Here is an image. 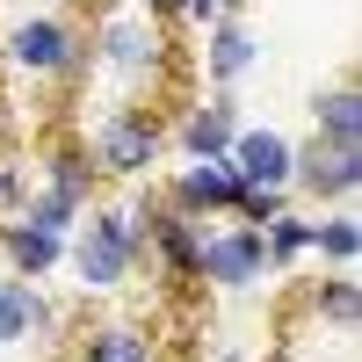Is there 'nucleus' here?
<instances>
[{"label": "nucleus", "instance_id": "5701e85b", "mask_svg": "<svg viewBox=\"0 0 362 362\" xmlns=\"http://www.w3.org/2000/svg\"><path fill=\"white\" fill-rule=\"evenodd\" d=\"M22 203V174H15V160H0V210H15Z\"/></svg>", "mask_w": 362, "mask_h": 362}, {"label": "nucleus", "instance_id": "f257e3e1", "mask_svg": "<svg viewBox=\"0 0 362 362\" xmlns=\"http://www.w3.org/2000/svg\"><path fill=\"white\" fill-rule=\"evenodd\" d=\"M66 261H73V283L80 290H124L145 261V225H138V203H109L80 210V225L66 232Z\"/></svg>", "mask_w": 362, "mask_h": 362}, {"label": "nucleus", "instance_id": "ddd939ff", "mask_svg": "<svg viewBox=\"0 0 362 362\" xmlns=\"http://www.w3.org/2000/svg\"><path fill=\"white\" fill-rule=\"evenodd\" d=\"M0 254H8V276H51L58 261H66V239L44 232V225H29L22 210H0Z\"/></svg>", "mask_w": 362, "mask_h": 362}, {"label": "nucleus", "instance_id": "f3484780", "mask_svg": "<svg viewBox=\"0 0 362 362\" xmlns=\"http://www.w3.org/2000/svg\"><path fill=\"white\" fill-rule=\"evenodd\" d=\"M312 312L334 326V334H355V326H362V283H355V268H334V276L312 290Z\"/></svg>", "mask_w": 362, "mask_h": 362}, {"label": "nucleus", "instance_id": "423d86ee", "mask_svg": "<svg viewBox=\"0 0 362 362\" xmlns=\"http://www.w3.org/2000/svg\"><path fill=\"white\" fill-rule=\"evenodd\" d=\"M290 189L312 196V203H348L362 189V145H290Z\"/></svg>", "mask_w": 362, "mask_h": 362}, {"label": "nucleus", "instance_id": "9d476101", "mask_svg": "<svg viewBox=\"0 0 362 362\" xmlns=\"http://www.w3.org/2000/svg\"><path fill=\"white\" fill-rule=\"evenodd\" d=\"M225 160H232V174L247 181V189H290V138L268 131V124H239Z\"/></svg>", "mask_w": 362, "mask_h": 362}, {"label": "nucleus", "instance_id": "2eb2a0df", "mask_svg": "<svg viewBox=\"0 0 362 362\" xmlns=\"http://www.w3.org/2000/svg\"><path fill=\"white\" fill-rule=\"evenodd\" d=\"M80 362H160V348H153V334H145V326L109 319V326H87Z\"/></svg>", "mask_w": 362, "mask_h": 362}, {"label": "nucleus", "instance_id": "6e6552de", "mask_svg": "<svg viewBox=\"0 0 362 362\" xmlns=\"http://www.w3.org/2000/svg\"><path fill=\"white\" fill-rule=\"evenodd\" d=\"M138 225H145V254H153L167 276H196L203 218H189L181 203H138Z\"/></svg>", "mask_w": 362, "mask_h": 362}, {"label": "nucleus", "instance_id": "aec40b11", "mask_svg": "<svg viewBox=\"0 0 362 362\" xmlns=\"http://www.w3.org/2000/svg\"><path fill=\"white\" fill-rule=\"evenodd\" d=\"M15 210H22L29 225H44V232H58V239H66V232L80 225V210H87V203L58 196V189H22V203H15Z\"/></svg>", "mask_w": 362, "mask_h": 362}, {"label": "nucleus", "instance_id": "a878e982", "mask_svg": "<svg viewBox=\"0 0 362 362\" xmlns=\"http://www.w3.org/2000/svg\"><path fill=\"white\" fill-rule=\"evenodd\" d=\"M218 362H247V355H239V348H225V355H218Z\"/></svg>", "mask_w": 362, "mask_h": 362}, {"label": "nucleus", "instance_id": "39448f33", "mask_svg": "<svg viewBox=\"0 0 362 362\" xmlns=\"http://www.w3.org/2000/svg\"><path fill=\"white\" fill-rule=\"evenodd\" d=\"M196 276H203L210 290H247V283H261V276H276V268H268V239H261V225H225V232H203Z\"/></svg>", "mask_w": 362, "mask_h": 362}, {"label": "nucleus", "instance_id": "f03ea898", "mask_svg": "<svg viewBox=\"0 0 362 362\" xmlns=\"http://www.w3.org/2000/svg\"><path fill=\"white\" fill-rule=\"evenodd\" d=\"M0 51H8V66L29 73V80H80V73H95V37L73 29L66 15H22L8 37H0Z\"/></svg>", "mask_w": 362, "mask_h": 362}, {"label": "nucleus", "instance_id": "0eeeda50", "mask_svg": "<svg viewBox=\"0 0 362 362\" xmlns=\"http://www.w3.org/2000/svg\"><path fill=\"white\" fill-rule=\"evenodd\" d=\"M239 124H247V116H239V95L232 87H210V102H189L167 138L181 145V160H225V145H232Z\"/></svg>", "mask_w": 362, "mask_h": 362}, {"label": "nucleus", "instance_id": "a211bd4d", "mask_svg": "<svg viewBox=\"0 0 362 362\" xmlns=\"http://www.w3.org/2000/svg\"><path fill=\"white\" fill-rule=\"evenodd\" d=\"M261 239H268V268L283 276L290 261H305V254H312V218H297V210H276V218L261 225Z\"/></svg>", "mask_w": 362, "mask_h": 362}, {"label": "nucleus", "instance_id": "20e7f679", "mask_svg": "<svg viewBox=\"0 0 362 362\" xmlns=\"http://www.w3.org/2000/svg\"><path fill=\"white\" fill-rule=\"evenodd\" d=\"M95 66H109L124 80V95L138 87H160L167 73V22H145V15H109L95 29Z\"/></svg>", "mask_w": 362, "mask_h": 362}, {"label": "nucleus", "instance_id": "393cba45", "mask_svg": "<svg viewBox=\"0 0 362 362\" xmlns=\"http://www.w3.org/2000/svg\"><path fill=\"white\" fill-rule=\"evenodd\" d=\"M225 15H247V0H225Z\"/></svg>", "mask_w": 362, "mask_h": 362}, {"label": "nucleus", "instance_id": "1a4fd4ad", "mask_svg": "<svg viewBox=\"0 0 362 362\" xmlns=\"http://www.w3.org/2000/svg\"><path fill=\"white\" fill-rule=\"evenodd\" d=\"M247 181L232 174V160H181V174L167 181V203H181L189 218H232Z\"/></svg>", "mask_w": 362, "mask_h": 362}, {"label": "nucleus", "instance_id": "4468645a", "mask_svg": "<svg viewBox=\"0 0 362 362\" xmlns=\"http://www.w3.org/2000/svg\"><path fill=\"white\" fill-rule=\"evenodd\" d=\"M312 138H326V145H362V95H355V80L312 95Z\"/></svg>", "mask_w": 362, "mask_h": 362}, {"label": "nucleus", "instance_id": "9b49d317", "mask_svg": "<svg viewBox=\"0 0 362 362\" xmlns=\"http://www.w3.org/2000/svg\"><path fill=\"white\" fill-rule=\"evenodd\" d=\"M261 66V37L247 29V15H218L203 29V73H210V87H239Z\"/></svg>", "mask_w": 362, "mask_h": 362}, {"label": "nucleus", "instance_id": "412c9836", "mask_svg": "<svg viewBox=\"0 0 362 362\" xmlns=\"http://www.w3.org/2000/svg\"><path fill=\"white\" fill-rule=\"evenodd\" d=\"M276 210H290V189H239V210H232V218H239V225H268Z\"/></svg>", "mask_w": 362, "mask_h": 362}, {"label": "nucleus", "instance_id": "b1692460", "mask_svg": "<svg viewBox=\"0 0 362 362\" xmlns=\"http://www.w3.org/2000/svg\"><path fill=\"white\" fill-rule=\"evenodd\" d=\"M145 8V22H174V0H138Z\"/></svg>", "mask_w": 362, "mask_h": 362}, {"label": "nucleus", "instance_id": "bb28decb", "mask_svg": "<svg viewBox=\"0 0 362 362\" xmlns=\"http://www.w3.org/2000/svg\"><path fill=\"white\" fill-rule=\"evenodd\" d=\"M276 362H297V355H276Z\"/></svg>", "mask_w": 362, "mask_h": 362}, {"label": "nucleus", "instance_id": "6ab92c4d", "mask_svg": "<svg viewBox=\"0 0 362 362\" xmlns=\"http://www.w3.org/2000/svg\"><path fill=\"white\" fill-rule=\"evenodd\" d=\"M312 254L319 261H334V268H355V254H362V225L348 218H312Z\"/></svg>", "mask_w": 362, "mask_h": 362}, {"label": "nucleus", "instance_id": "f8f14e48", "mask_svg": "<svg viewBox=\"0 0 362 362\" xmlns=\"http://www.w3.org/2000/svg\"><path fill=\"white\" fill-rule=\"evenodd\" d=\"M51 334H58L51 297L29 283V276H0V348H15V341H51Z\"/></svg>", "mask_w": 362, "mask_h": 362}, {"label": "nucleus", "instance_id": "dca6fc26", "mask_svg": "<svg viewBox=\"0 0 362 362\" xmlns=\"http://www.w3.org/2000/svg\"><path fill=\"white\" fill-rule=\"evenodd\" d=\"M95 181H102V167H95V153H87V145H51V160H44V189L73 196V203H95Z\"/></svg>", "mask_w": 362, "mask_h": 362}, {"label": "nucleus", "instance_id": "4be33fe9", "mask_svg": "<svg viewBox=\"0 0 362 362\" xmlns=\"http://www.w3.org/2000/svg\"><path fill=\"white\" fill-rule=\"evenodd\" d=\"M225 15V0H174V22H189V29H210Z\"/></svg>", "mask_w": 362, "mask_h": 362}, {"label": "nucleus", "instance_id": "7ed1b4c3", "mask_svg": "<svg viewBox=\"0 0 362 362\" xmlns=\"http://www.w3.org/2000/svg\"><path fill=\"white\" fill-rule=\"evenodd\" d=\"M95 167L102 174H124V181H138V174H153L160 167V153H167V124L153 116V102H116L102 124H95Z\"/></svg>", "mask_w": 362, "mask_h": 362}]
</instances>
